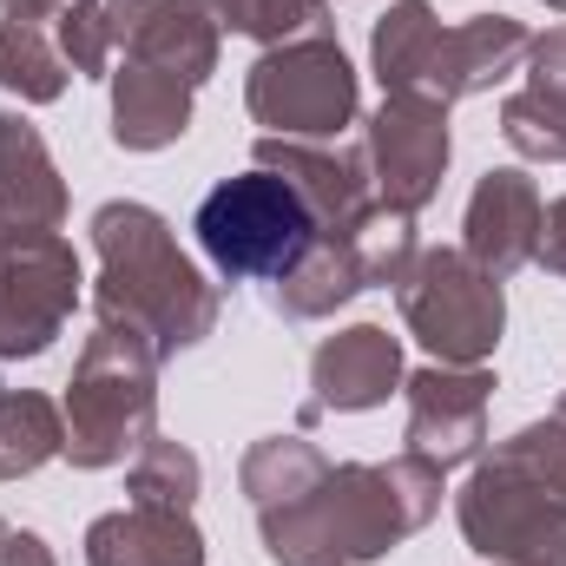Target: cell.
Returning <instances> with one entry per match:
<instances>
[{"mask_svg": "<svg viewBox=\"0 0 566 566\" xmlns=\"http://www.w3.org/2000/svg\"><path fill=\"white\" fill-rule=\"evenodd\" d=\"M441 514V468L422 454L329 461L310 488L264 501L258 534L277 566H369Z\"/></svg>", "mask_w": 566, "mask_h": 566, "instance_id": "cell-1", "label": "cell"}, {"mask_svg": "<svg viewBox=\"0 0 566 566\" xmlns=\"http://www.w3.org/2000/svg\"><path fill=\"white\" fill-rule=\"evenodd\" d=\"M93 251H99V283H93V310L113 316V323H133L151 336L158 363L205 343L218 329V290L205 283V271L178 251L171 224L133 205V198H113L93 211Z\"/></svg>", "mask_w": 566, "mask_h": 566, "instance_id": "cell-2", "label": "cell"}, {"mask_svg": "<svg viewBox=\"0 0 566 566\" xmlns=\"http://www.w3.org/2000/svg\"><path fill=\"white\" fill-rule=\"evenodd\" d=\"M66 461L99 474L119 468L126 454H139L158 434V349L133 323L99 316L80 363H73V389H66Z\"/></svg>", "mask_w": 566, "mask_h": 566, "instance_id": "cell-3", "label": "cell"}, {"mask_svg": "<svg viewBox=\"0 0 566 566\" xmlns=\"http://www.w3.org/2000/svg\"><path fill=\"white\" fill-rule=\"evenodd\" d=\"M198 251L218 264L224 283H277L303 264V251L316 244V218L296 198V185L251 165L244 178H224L205 191L198 218Z\"/></svg>", "mask_w": 566, "mask_h": 566, "instance_id": "cell-4", "label": "cell"}, {"mask_svg": "<svg viewBox=\"0 0 566 566\" xmlns=\"http://www.w3.org/2000/svg\"><path fill=\"white\" fill-rule=\"evenodd\" d=\"M396 303H402L409 336L448 369H474V363H488L501 349L507 296L468 251H448V244L416 251V264L396 283Z\"/></svg>", "mask_w": 566, "mask_h": 566, "instance_id": "cell-5", "label": "cell"}, {"mask_svg": "<svg viewBox=\"0 0 566 566\" xmlns=\"http://www.w3.org/2000/svg\"><path fill=\"white\" fill-rule=\"evenodd\" d=\"M244 106L271 139H310V145H336L363 119L356 66L343 60L336 40L264 46V60L244 73Z\"/></svg>", "mask_w": 566, "mask_h": 566, "instance_id": "cell-6", "label": "cell"}, {"mask_svg": "<svg viewBox=\"0 0 566 566\" xmlns=\"http://www.w3.org/2000/svg\"><path fill=\"white\" fill-rule=\"evenodd\" d=\"M461 541L494 566H566V494L534 481L527 468L488 454L461 501Z\"/></svg>", "mask_w": 566, "mask_h": 566, "instance_id": "cell-7", "label": "cell"}, {"mask_svg": "<svg viewBox=\"0 0 566 566\" xmlns=\"http://www.w3.org/2000/svg\"><path fill=\"white\" fill-rule=\"evenodd\" d=\"M80 283V258L60 231H0V363L53 349Z\"/></svg>", "mask_w": 566, "mask_h": 566, "instance_id": "cell-8", "label": "cell"}, {"mask_svg": "<svg viewBox=\"0 0 566 566\" xmlns=\"http://www.w3.org/2000/svg\"><path fill=\"white\" fill-rule=\"evenodd\" d=\"M363 151H369L376 198L396 205V211H422L441 191V171H448V151H454L448 145V106L389 93L382 113L363 126Z\"/></svg>", "mask_w": 566, "mask_h": 566, "instance_id": "cell-9", "label": "cell"}, {"mask_svg": "<svg viewBox=\"0 0 566 566\" xmlns=\"http://www.w3.org/2000/svg\"><path fill=\"white\" fill-rule=\"evenodd\" d=\"M488 402H494V376L488 363L474 369H448V363H428L409 376V454L434 461L441 474L474 461L488 448Z\"/></svg>", "mask_w": 566, "mask_h": 566, "instance_id": "cell-10", "label": "cell"}, {"mask_svg": "<svg viewBox=\"0 0 566 566\" xmlns=\"http://www.w3.org/2000/svg\"><path fill=\"white\" fill-rule=\"evenodd\" d=\"M113 53L158 66L185 86H205L218 73V27L198 0H106Z\"/></svg>", "mask_w": 566, "mask_h": 566, "instance_id": "cell-11", "label": "cell"}, {"mask_svg": "<svg viewBox=\"0 0 566 566\" xmlns=\"http://www.w3.org/2000/svg\"><path fill=\"white\" fill-rule=\"evenodd\" d=\"M251 165H264V171H277L296 185V198L310 205V218H316V231H349L376 198V185H369V151L363 145H310V139H258L251 151Z\"/></svg>", "mask_w": 566, "mask_h": 566, "instance_id": "cell-12", "label": "cell"}, {"mask_svg": "<svg viewBox=\"0 0 566 566\" xmlns=\"http://www.w3.org/2000/svg\"><path fill=\"white\" fill-rule=\"evenodd\" d=\"M541 185L527 171H488L468 198V218H461V251L488 271L494 283H507L514 271L534 264L541 251Z\"/></svg>", "mask_w": 566, "mask_h": 566, "instance_id": "cell-13", "label": "cell"}, {"mask_svg": "<svg viewBox=\"0 0 566 566\" xmlns=\"http://www.w3.org/2000/svg\"><path fill=\"white\" fill-rule=\"evenodd\" d=\"M402 382V343L382 329V323H356V329H336L316 343L310 356V402L329 416H363V409H382Z\"/></svg>", "mask_w": 566, "mask_h": 566, "instance_id": "cell-14", "label": "cell"}, {"mask_svg": "<svg viewBox=\"0 0 566 566\" xmlns=\"http://www.w3.org/2000/svg\"><path fill=\"white\" fill-rule=\"evenodd\" d=\"M527 46H534V33L521 20H507V13H468L461 27H441V46H434L422 99L454 106V99L494 93L507 73H521Z\"/></svg>", "mask_w": 566, "mask_h": 566, "instance_id": "cell-15", "label": "cell"}, {"mask_svg": "<svg viewBox=\"0 0 566 566\" xmlns=\"http://www.w3.org/2000/svg\"><path fill=\"white\" fill-rule=\"evenodd\" d=\"M60 224H66V178L53 151L20 113H0V231H60Z\"/></svg>", "mask_w": 566, "mask_h": 566, "instance_id": "cell-16", "label": "cell"}, {"mask_svg": "<svg viewBox=\"0 0 566 566\" xmlns=\"http://www.w3.org/2000/svg\"><path fill=\"white\" fill-rule=\"evenodd\" d=\"M86 566H205V534L171 507H119L86 527Z\"/></svg>", "mask_w": 566, "mask_h": 566, "instance_id": "cell-17", "label": "cell"}, {"mask_svg": "<svg viewBox=\"0 0 566 566\" xmlns=\"http://www.w3.org/2000/svg\"><path fill=\"white\" fill-rule=\"evenodd\" d=\"M185 126H191V86L158 73V66L119 60V73H113V139L126 151H165V145L185 139Z\"/></svg>", "mask_w": 566, "mask_h": 566, "instance_id": "cell-18", "label": "cell"}, {"mask_svg": "<svg viewBox=\"0 0 566 566\" xmlns=\"http://www.w3.org/2000/svg\"><path fill=\"white\" fill-rule=\"evenodd\" d=\"M369 283L356 271V251H349V238L343 231H316V244L303 251V264L290 271V277L271 283V310H277L283 323H323V316H336L349 296H363Z\"/></svg>", "mask_w": 566, "mask_h": 566, "instance_id": "cell-19", "label": "cell"}, {"mask_svg": "<svg viewBox=\"0 0 566 566\" xmlns=\"http://www.w3.org/2000/svg\"><path fill=\"white\" fill-rule=\"evenodd\" d=\"M434 46H441L434 7H428V0H396V7L376 20V33H369V66H376V80H382V93L422 99Z\"/></svg>", "mask_w": 566, "mask_h": 566, "instance_id": "cell-20", "label": "cell"}, {"mask_svg": "<svg viewBox=\"0 0 566 566\" xmlns=\"http://www.w3.org/2000/svg\"><path fill=\"white\" fill-rule=\"evenodd\" d=\"M66 448V416L40 389H7L0 382V481H27Z\"/></svg>", "mask_w": 566, "mask_h": 566, "instance_id": "cell-21", "label": "cell"}, {"mask_svg": "<svg viewBox=\"0 0 566 566\" xmlns=\"http://www.w3.org/2000/svg\"><path fill=\"white\" fill-rule=\"evenodd\" d=\"M211 13V27L244 33L258 46H290V40H336L329 27V0H198Z\"/></svg>", "mask_w": 566, "mask_h": 566, "instance_id": "cell-22", "label": "cell"}, {"mask_svg": "<svg viewBox=\"0 0 566 566\" xmlns=\"http://www.w3.org/2000/svg\"><path fill=\"white\" fill-rule=\"evenodd\" d=\"M66 73H73V66L60 60L53 33H46L40 20H0V86H7V93L46 106V99L66 93Z\"/></svg>", "mask_w": 566, "mask_h": 566, "instance_id": "cell-23", "label": "cell"}, {"mask_svg": "<svg viewBox=\"0 0 566 566\" xmlns=\"http://www.w3.org/2000/svg\"><path fill=\"white\" fill-rule=\"evenodd\" d=\"M349 251H356V271H363V283L376 290V283H402V271L416 264V211H396V205H369L349 231Z\"/></svg>", "mask_w": 566, "mask_h": 566, "instance_id": "cell-24", "label": "cell"}, {"mask_svg": "<svg viewBox=\"0 0 566 566\" xmlns=\"http://www.w3.org/2000/svg\"><path fill=\"white\" fill-rule=\"evenodd\" d=\"M198 488H205L198 454H191V448H178V441H165V434H151L139 454H133V468H126V494H133L139 507H171V514H191Z\"/></svg>", "mask_w": 566, "mask_h": 566, "instance_id": "cell-25", "label": "cell"}, {"mask_svg": "<svg viewBox=\"0 0 566 566\" xmlns=\"http://www.w3.org/2000/svg\"><path fill=\"white\" fill-rule=\"evenodd\" d=\"M323 468H329V461H323V448H316V441H303V434H264V441L244 454L238 481H244L251 507H264V501H283V494L310 488Z\"/></svg>", "mask_w": 566, "mask_h": 566, "instance_id": "cell-26", "label": "cell"}, {"mask_svg": "<svg viewBox=\"0 0 566 566\" xmlns=\"http://www.w3.org/2000/svg\"><path fill=\"white\" fill-rule=\"evenodd\" d=\"M501 139L514 145L521 158H534V165H560L566 158V106L560 99H547V93H514L507 106H501Z\"/></svg>", "mask_w": 566, "mask_h": 566, "instance_id": "cell-27", "label": "cell"}, {"mask_svg": "<svg viewBox=\"0 0 566 566\" xmlns=\"http://www.w3.org/2000/svg\"><path fill=\"white\" fill-rule=\"evenodd\" d=\"M53 46L73 73L86 80H113V27H106V0H66L53 13Z\"/></svg>", "mask_w": 566, "mask_h": 566, "instance_id": "cell-28", "label": "cell"}, {"mask_svg": "<svg viewBox=\"0 0 566 566\" xmlns=\"http://www.w3.org/2000/svg\"><path fill=\"white\" fill-rule=\"evenodd\" d=\"M527 73H534V93H547V99L566 106V27L541 33V40L527 46Z\"/></svg>", "mask_w": 566, "mask_h": 566, "instance_id": "cell-29", "label": "cell"}, {"mask_svg": "<svg viewBox=\"0 0 566 566\" xmlns=\"http://www.w3.org/2000/svg\"><path fill=\"white\" fill-rule=\"evenodd\" d=\"M534 264L566 283V198H554L547 218H541V251H534Z\"/></svg>", "mask_w": 566, "mask_h": 566, "instance_id": "cell-30", "label": "cell"}, {"mask_svg": "<svg viewBox=\"0 0 566 566\" xmlns=\"http://www.w3.org/2000/svg\"><path fill=\"white\" fill-rule=\"evenodd\" d=\"M7 566H53V554H46V541H40V534H13Z\"/></svg>", "mask_w": 566, "mask_h": 566, "instance_id": "cell-31", "label": "cell"}, {"mask_svg": "<svg viewBox=\"0 0 566 566\" xmlns=\"http://www.w3.org/2000/svg\"><path fill=\"white\" fill-rule=\"evenodd\" d=\"M66 0H0V13L7 20H46V13H60Z\"/></svg>", "mask_w": 566, "mask_h": 566, "instance_id": "cell-32", "label": "cell"}, {"mask_svg": "<svg viewBox=\"0 0 566 566\" xmlns=\"http://www.w3.org/2000/svg\"><path fill=\"white\" fill-rule=\"evenodd\" d=\"M7 547H13V527L0 521V566H7Z\"/></svg>", "mask_w": 566, "mask_h": 566, "instance_id": "cell-33", "label": "cell"}, {"mask_svg": "<svg viewBox=\"0 0 566 566\" xmlns=\"http://www.w3.org/2000/svg\"><path fill=\"white\" fill-rule=\"evenodd\" d=\"M554 422H560V428H566V396H560V409H554Z\"/></svg>", "mask_w": 566, "mask_h": 566, "instance_id": "cell-34", "label": "cell"}, {"mask_svg": "<svg viewBox=\"0 0 566 566\" xmlns=\"http://www.w3.org/2000/svg\"><path fill=\"white\" fill-rule=\"evenodd\" d=\"M547 7H554V13H566V0H547Z\"/></svg>", "mask_w": 566, "mask_h": 566, "instance_id": "cell-35", "label": "cell"}]
</instances>
